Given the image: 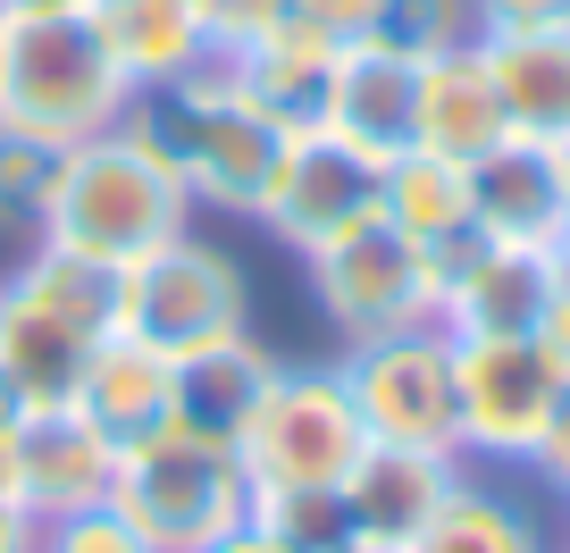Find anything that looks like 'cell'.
<instances>
[{"label": "cell", "instance_id": "cell-1", "mask_svg": "<svg viewBox=\"0 0 570 553\" xmlns=\"http://www.w3.org/2000/svg\"><path fill=\"white\" fill-rule=\"evenodd\" d=\"M177 235H194V194H185L168 151L126 109V126H109V135H92V144H76L59 160V185H51V210H42L35 244L76 251V260L118 277V268H135L142 251L177 244Z\"/></svg>", "mask_w": 570, "mask_h": 553}, {"label": "cell", "instance_id": "cell-2", "mask_svg": "<svg viewBox=\"0 0 570 553\" xmlns=\"http://www.w3.org/2000/svg\"><path fill=\"white\" fill-rule=\"evenodd\" d=\"M135 126L168 151V168L185 177L194 210H235V218L261 210L268 177H277V151H285V126L235 85L227 51L185 68L177 85L135 92Z\"/></svg>", "mask_w": 570, "mask_h": 553}, {"label": "cell", "instance_id": "cell-3", "mask_svg": "<svg viewBox=\"0 0 570 553\" xmlns=\"http://www.w3.org/2000/svg\"><path fill=\"white\" fill-rule=\"evenodd\" d=\"M135 76L109 51V34L85 18H0V118L76 151L135 109Z\"/></svg>", "mask_w": 570, "mask_h": 553}, {"label": "cell", "instance_id": "cell-4", "mask_svg": "<svg viewBox=\"0 0 570 553\" xmlns=\"http://www.w3.org/2000/svg\"><path fill=\"white\" fill-rule=\"evenodd\" d=\"M118 327V277L76 251L26 244V260L0 277V377L26 403H68L92 344Z\"/></svg>", "mask_w": 570, "mask_h": 553}, {"label": "cell", "instance_id": "cell-5", "mask_svg": "<svg viewBox=\"0 0 570 553\" xmlns=\"http://www.w3.org/2000/svg\"><path fill=\"white\" fill-rule=\"evenodd\" d=\"M109 503L160 553H202V545H218V536H235L252 520V478L227 445H194V436L160 428V436H142V445L118 453Z\"/></svg>", "mask_w": 570, "mask_h": 553}, {"label": "cell", "instance_id": "cell-6", "mask_svg": "<svg viewBox=\"0 0 570 553\" xmlns=\"http://www.w3.org/2000/svg\"><path fill=\"white\" fill-rule=\"evenodd\" d=\"M118 336L151 344L160 361L252 336V277L210 235H177V244L142 251L135 268H118Z\"/></svg>", "mask_w": 570, "mask_h": 553}, {"label": "cell", "instance_id": "cell-7", "mask_svg": "<svg viewBox=\"0 0 570 553\" xmlns=\"http://www.w3.org/2000/svg\"><path fill=\"white\" fill-rule=\"evenodd\" d=\"M361 445H370V428H361L336 369H277L235 462H244L252 495H327L361 462Z\"/></svg>", "mask_w": 570, "mask_h": 553}, {"label": "cell", "instance_id": "cell-8", "mask_svg": "<svg viewBox=\"0 0 570 553\" xmlns=\"http://www.w3.org/2000/svg\"><path fill=\"white\" fill-rule=\"evenodd\" d=\"M344 394H353L370 445H420L462 462V419H453V336L436 319L386 327V336L344 344L336 361Z\"/></svg>", "mask_w": 570, "mask_h": 553}, {"label": "cell", "instance_id": "cell-9", "mask_svg": "<svg viewBox=\"0 0 570 553\" xmlns=\"http://www.w3.org/2000/svg\"><path fill=\"white\" fill-rule=\"evenodd\" d=\"M562 361L537 336H487L453 344V419H462L470 470H529L553 403H562Z\"/></svg>", "mask_w": 570, "mask_h": 553}, {"label": "cell", "instance_id": "cell-10", "mask_svg": "<svg viewBox=\"0 0 570 553\" xmlns=\"http://www.w3.org/2000/svg\"><path fill=\"white\" fill-rule=\"evenodd\" d=\"M553 310V260L537 244H495V235H453L428 251V319L453 344L487 336H537Z\"/></svg>", "mask_w": 570, "mask_h": 553}, {"label": "cell", "instance_id": "cell-11", "mask_svg": "<svg viewBox=\"0 0 570 553\" xmlns=\"http://www.w3.org/2000/svg\"><path fill=\"white\" fill-rule=\"evenodd\" d=\"M303 268H311V294H320L327 327H336L344 344L428 319V251L411 244L386 210L344 227V235H327V244H311Z\"/></svg>", "mask_w": 570, "mask_h": 553}, {"label": "cell", "instance_id": "cell-12", "mask_svg": "<svg viewBox=\"0 0 570 553\" xmlns=\"http://www.w3.org/2000/svg\"><path fill=\"white\" fill-rule=\"evenodd\" d=\"M377 210H386V160L344 144L336 126H303V135H285L277 177H268V194H261L252 218H261L285 251H311V244H327V235L377 218Z\"/></svg>", "mask_w": 570, "mask_h": 553}, {"label": "cell", "instance_id": "cell-13", "mask_svg": "<svg viewBox=\"0 0 570 553\" xmlns=\"http://www.w3.org/2000/svg\"><path fill=\"white\" fill-rule=\"evenodd\" d=\"M470 218L495 244H537L570 227V144H537V135H503L495 151L470 160Z\"/></svg>", "mask_w": 570, "mask_h": 553}, {"label": "cell", "instance_id": "cell-14", "mask_svg": "<svg viewBox=\"0 0 570 553\" xmlns=\"http://www.w3.org/2000/svg\"><path fill=\"white\" fill-rule=\"evenodd\" d=\"M109 478H118V445L92 428L76 403H35L18 436V503L35 520H68L109 503Z\"/></svg>", "mask_w": 570, "mask_h": 553}, {"label": "cell", "instance_id": "cell-15", "mask_svg": "<svg viewBox=\"0 0 570 553\" xmlns=\"http://www.w3.org/2000/svg\"><path fill=\"white\" fill-rule=\"evenodd\" d=\"M285 361L268 353L261 336H227V344H202V353L168 361V428L194 436V445H244L252 411H261V394L277 386Z\"/></svg>", "mask_w": 570, "mask_h": 553}, {"label": "cell", "instance_id": "cell-16", "mask_svg": "<svg viewBox=\"0 0 570 553\" xmlns=\"http://www.w3.org/2000/svg\"><path fill=\"white\" fill-rule=\"evenodd\" d=\"M218 51H227V42H218ZM336 59H344L336 34H320V26H303V18H277L268 34L235 42L227 68H235V85H244L252 101H261L268 118L285 126V135H303V126H327Z\"/></svg>", "mask_w": 570, "mask_h": 553}, {"label": "cell", "instance_id": "cell-17", "mask_svg": "<svg viewBox=\"0 0 570 553\" xmlns=\"http://www.w3.org/2000/svg\"><path fill=\"white\" fill-rule=\"evenodd\" d=\"M503 135H512V118H503V92L495 76H487V51L479 34L453 42V51H428L420 59V118H411V151H436V160H479V151H495Z\"/></svg>", "mask_w": 570, "mask_h": 553}, {"label": "cell", "instance_id": "cell-18", "mask_svg": "<svg viewBox=\"0 0 570 553\" xmlns=\"http://www.w3.org/2000/svg\"><path fill=\"white\" fill-rule=\"evenodd\" d=\"M411 118H420V59L411 51H386V42H344L336 59V92H327V126H336L344 144L377 151H411Z\"/></svg>", "mask_w": 570, "mask_h": 553}, {"label": "cell", "instance_id": "cell-19", "mask_svg": "<svg viewBox=\"0 0 570 553\" xmlns=\"http://www.w3.org/2000/svg\"><path fill=\"white\" fill-rule=\"evenodd\" d=\"M453 478H462V462H453V453L361 445V462L344 470V520H353L361 536H394V545H411V536H420V520L453 495Z\"/></svg>", "mask_w": 570, "mask_h": 553}, {"label": "cell", "instance_id": "cell-20", "mask_svg": "<svg viewBox=\"0 0 570 553\" xmlns=\"http://www.w3.org/2000/svg\"><path fill=\"white\" fill-rule=\"evenodd\" d=\"M68 403L126 453V445H142V436L168 428V361L151 353V344H135V336H118V327H109V336L92 344V361L76 369V394H68Z\"/></svg>", "mask_w": 570, "mask_h": 553}, {"label": "cell", "instance_id": "cell-21", "mask_svg": "<svg viewBox=\"0 0 570 553\" xmlns=\"http://www.w3.org/2000/svg\"><path fill=\"white\" fill-rule=\"evenodd\" d=\"M92 26L109 34V51L126 59L142 92L151 85H177L185 68L218 51L210 42V0H92Z\"/></svg>", "mask_w": 570, "mask_h": 553}, {"label": "cell", "instance_id": "cell-22", "mask_svg": "<svg viewBox=\"0 0 570 553\" xmlns=\"http://www.w3.org/2000/svg\"><path fill=\"white\" fill-rule=\"evenodd\" d=\"M479 51H487V76L503 92L512 135L570 144V26H546V34H479Z\"/></svg>", "mask_w": 570, "mask_h": 553}, {"label": "cell", "instance_id": "cell-23", "mask_svg": "<svg viewBox=\"0 0 570 553\" xmlns=\"http://www.w3.org/2000/svg\"><path fill=\"white\" fill-rule=\"evenodd\" d=\"M411 553H553V545H546V520H537L529 503L503 495L487 470H470V462H462L453 495L420 520Z\"/></svg>", "mask_w": 570, "mask_h": 553}, {"label": "cell", "instance_id": "cell-24", "mask_svg": "<svg viewBox=\"0 0 570 553\" xmlns=\"http://www.w3.org/2000/svg\"><path fill=\"white\" fill-rule=\"evenodd\" d=\"M386 218L420 251L470 235V227H479V218H470V168L436 160V151H394V160H386Z\"/></svg>", "mask_w": 570, "mask_h": 553}, {"label": "cell", "instance_id": "cell-25", "mask_svg": "<svg viewBox=\"0 0 570 553\" xmlns=\"http://www.w3.org/2000/svg\"><path fill=\"white\" fill-rule=\"evenodd\" d=\"M59 160H68L59 144H42V135H26V126L0 118V244H35L42 235Z\"/></svg>", "mask_w": 570, "mask_h": 553}, {"label": "cell", "instance_id": "cell-26", "mask_svg": "<svg viewBox=\"0 0 570 553\" xmlns=\"http://www.w3.org/2000/svg\"><path fill=\"white\" fill-rule=\"evenodd\" d=\"M470 34H479L470 0H386V9H377V26H370V42H386V51H411V59L453 51V42H470Z\"/></svg>", "mask_w": 570, "mask_h": 553}, {"label": "cell", "instance_id": "cell-27", "mask_svg": "<svg viewBox=\"0 0 570 553\" xmlns=\"http://www.w3.org/2000/svg\"><path fill=\"white\" fill-rule=\"evenodd\" d=\"M252 520L277 529L285 545H303V553H327L353 529V520H344V486H327V495H252Z\"/></svg>", "mask_w": 570, "mask_h": 553}, {"label": "cell", "instance_id": "cell-28", "mask_svg": "<svg viewBox=\"0 0 570 553\" xmlns=\"http://www.w3.org/2000/svg\"><path fill=\"white\" fill-rule=\"evenodd\" d=\"M479 34H546V26H570V0H470Z\"/></svg>", "mask_w": 570, "mask_h": 553}, {"label": "cell", "instance_id": "cell-29", "mask_svg": "<svg viewBox=\"0 0 570 553\" xmlns=\"http://www.w3.org/2000/svg\"><path fill=\"white\" fill-rule=\"evenodd\" d=\"M377 9H386V0H285V18L320 26V34H336V42H361L377 26Z\"/></svg>", "mask_w": 570, "mask_h": 553}, {"label": "cell", "instance_id": "cell-30", "mask_svg": "<svg viewBox=\"0 0 570 553\" xmlns=\"http://www.w3.org/2000/svg\"><path fill=\"white\" fill-rule=\"evenodd\" d=\"M529 470L553 486V495L570 503V386H562V403H553V419H546V436H537V453H529Z\"/></svg>", "mask_w": 570, "mask_h": 553}, {"label": "cell", "instance_id": "cell-31", "mask_svg": "<svg viewBox=\"0 0 570 553\" xmlns=\"http://www.w3.org/2000/svg\"><path fill=\"white\" fill-rule=\"evenodd\" d=\"M26 411H35V403L0 377V495H9V503H18V436H26Z\"/></svg>", "mask_w": 570, "mask_h": 553}, {"label": "cell", "instance_id": "cell-32", "mask_svg": "<svg viewBox=\"0 0 570 553\" xmlns=\"http://www.w3.org/2000/svg\"><path fill=\"white\" fill-rule=\"evenodd\" d=\"M0 553H42V520L0 495Z\"/></svg>", "mask_w": 570, "mask_h": 553}, {"label": "cell", "instance_id": "cell-33", "mask_svg": "<svg viewBox=\"0 0 570 553\" xmlns=\"http://www.w3.org/2000/svg\"><path fill=\"white\" fill-rule=\"evenodd\" d=\"M202 553H303V545H285L277 529H261V520H244L235 536H218V545H202Z\"/></svg>", "mask_w": 570, "mask_h": 553}, {"label": "cell", "instance_id": "cell-34", "mask_svg": "<svg viewBox=\"0 0 570 553\" xmlns=\"http://www.w3.org/2000/svg\"><path fill=\"white\" fill-rule=\"evenodd\" d=\"M537 344H546L553 361H562V377H570V294L553 286V310H546V327H537Z\"/></svg>", "mask_w": 570, "mask_h": 553}, {"label": "cell", "instance_id": "cell-35", "mask_svg": "<svg viewBox=\"0 0 570 553\" xmlns=\"http://www.w3.org/2000/svg\"><path fill=\"white\" fill-rule=\"evenodd\" d=\"M92 0H0V18H85Z\"/></svg>", "mask_w": 570, "mask_h": 553}, {"label": "cell", "instance_id": "cell-36", "mask_svg": "<svg viewBox=\"0 0 570 553\" xmlns=\"http://www.w3.org/2000/svg\"><path fill=\"white\" fill-rule=\"evenodd\" d=\"M327 553H411V545H394V536H361V529H344Z\"/></svg>", "mask_w": 570, "mask_h": 553}, {"label": "cell", "instance_id": "cell-37", "mask_svg": "<svg viewBox=\"0 0 570 553\" xmlns=\"http://www.w3.org/2000/svg\"><path fill=\"white\" fill-rule=\"evenodd\" d=\"M546 260H553V286H562V294H570V227H562V235H553V251H546Z\"/></svg>", "mask_w": 570, "mask_h": 553}, {"label": "cell", "instance_id": "cell-38", "mask_svg": "<svg viewBox=\"0 0 570 553\" xmlns=\"http://www.w3.org/2000/svg\"><path fill=\"white\" fill-rule=\"evenodd\" d=\"M562 512H570V503H562Z\"/></svg>", "mask_w": 570, "mask_h": 553}, {"label": "cell", "instance_id": "cell-39", "mask_svg": "<svg viewBox=\"0 0 570 553\" xmlns=\"http://www.w3.org/2000/svg\"><path fill=\"white\" fill-rule=\"evenodd\" d=\"M562 553H570V545H562Z\"/></svg>", "mask_w": 570, "mask_h": 553}]
</instances>
